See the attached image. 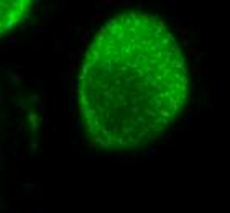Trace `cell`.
I'll use <instances>...</instances> for the list:
<instances>
[{
  "mask_svg": "<svg viewBox=\"0 0 230 213\" xmlns=\"http://www.w3.org/2000/svg\"><path fill=\"white\" fill-rule=\"evenodd\" d=\"M33 8L31 0H0V36L18 26Z\"/></svg>",
  "mask_w": 230,
  "mask_h": 213,
  "instance_id": "2",
  "label": "cell"
},
{
  "mask_svg": "<svg viewBox=\"0 0 230 213\" xmlns=\"http://www.w3.org/2000/svg\"><path fill=\"white\" fill-rule=\"evenodd\" d=\"M189 92L186 57L171 28L130 10L94 36L77 79L89 138L105 149H135L164 135Z\"/></svg>",
  "mask_w": 230,
  "mask_h": 213,
  "instance_id": "1",
  "label": "cell"
}]
</instances>
